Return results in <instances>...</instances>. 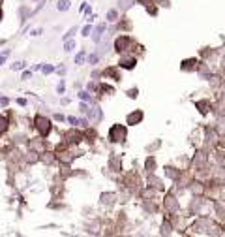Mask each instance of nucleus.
<instances>
[{
  "instance_id": "obj_1",
  "label": "nucleus",
  "mask_w": 225,
  "mask_h": 237,
  "mask_svg": "<svg viewBox=\"0 0 225 237\" xmlns=\"http://www.w3.org/2000/svg\"><path fill=\"white\" fill-rule=\"evenodd\" d=\"M124 137H126V128L124 126H120V124H115L111 130H109V139L111 141H124Z\"/></svg>"
},
{
  "instance_id": "obj_2",
  "label": "nucleus",
  "mask_w": 225,
  "mask_h": 237,
  "mask_svg": "<svg viewBox=\"0 0 225 237\" xmlns=\"http://www.w3.org/2000/svg\"><path fill=\"white\" fill-rule=\"evenodd\" d=\"M36 126H38V130H39L41 136H47L51 132V121L45 119V117H41V115L36 117Z\"/></svg>"
},
{
  "instance_id": "obj_3",
  "label": "nucleus",
  "mask_w": 225,
  "mask_h": 237,
  "mask_svg": "<svg viewBox=\"0 0 225 237\" xmlns=\"http://www.w3.org/2000/svg\"><path fill=\"white\" fill-rule=\"evenodd\" d=\"M131 43V40L128 38V36H120L118 40H116V43H115V49L118 51V53H122V51H126L128 49V45Z\"/></svg>"
},
{
  "instance_id": "obj_4",
  "label": "nucleus",
  "mask_w": 225,
  "mask_h": 237,
  "mask_svg": "<svg viewBox=\"0 0 225 237\" xmlns=\"http://www.w3.org/2000/svg\"><path fill=\"white\" fill-rule=\"evenodd\" d=\"M141 121H143V111H135V113L128 115V124H137Z\"/></svg>"
},
{
  "instance_id": "obj_5",
  "label": "nucleus",
  "mask_w": 225,
  "mask_h": 237,
  "mask_svg": "<svg viewBox=\"0 0 225 237\" xmlns=\"http://www.w3.org/2000/svg\"><path fill=\"white\" fill-rule=\"evenodd\" d=\"M120 68H126V70L135 68V58H122L120 60Z\"/></svg>"
},
{
  "instance_id": "obj_6",
  "label": "nucleus",
  "mask_w": 225,
  "mask_h": 237,
  "mask_svg": "<svg viewBox=\"0 0 225 237\" xmlns=\"http://www.w3.org/2000/svg\"><path fill=\"white\" fill-rule=\"evenodd\" d=\"M103 30H105V24H100V26L96 28V32H94V36H92V38H94V41H100V38H101V32H103Z\"/></svg>"
},
{
  "instance_id": "obj_7",
  "label": "nucleus",
  "mask_w": 225,
  "mask_h": 237,
  "mask_svg": "<svg viewBox=\"0 0 225 237\" xmlns=\"http://www.w3.org/2000/svg\"><path fill=\"white\" fill-rule=\"evenodd\" d=\"M60 11H66L69 8V0H58V6H56Z\"/></svg>"
},
{
  "instance_id": "obj_8",
  "label": "nucleus",
  "mask_w": 225,
  "mask_h": 237,
  "mask_svg": "<svg viewBox=\"0 0 225 237\" xmlns=\"http://www.w3.org/2000/svg\"><path fill=\"white\" fill-rule=\"evenodd\" d=\"M105 75H113L116 81H120V75L116 73V70H115V68H107V70H105Z\"/></svg>"
},
{
  "instance_id": "obj_9",
  "label": "nucleus",
  "mask_w": 225,
  "mask_h": 237,
  "mask_svg": "<svg viewBox=\"0 0 225 237\" xmlns=\"http://www.w3.org/2000/svg\"><path fill=\"white\" fill-rule=\"evenodd\" d=\"M197 107H199V111H201V113H207V111H208V109H207V107H208V104H207V102H197Z\"/></svg>"
},
{
  "instance_id": "obj_10",
  "label": "nucleus",
  "mask_w": 225,
  "mask_h": 237,
  "mask_svg": "<svg viewBox=\"0 0 225 237\" xmlns=\"http://www.w3.org/2000/svg\"><path fill=\"white\" fill-rule=\"evenodd\" d=\"M6 128H8V119L0 117V132H6Z\"/></svg>"
},
{
  "instance_id": "obj_11",
  "label": "nucleus",
  "mask_w": 225,
  "mask_h": 237,
  "mask_svg": "<svg viewBox=\"0 0 225 237\" xmlns=\"http://www.w3.org/2000/svg\"><path fill=\"white\" fill-rule=\"evenodd\" d=\"M193 64H195L193 58H192V60H184V66H182V68H184V70H190V68H193Z\"/></svg>"
},
{
  "instance_id": "obj_12",
  "label": "nucleus",
  "mask_w": 225,
  "mask_h": 237,
  "mask_svg": "<svg viewBox=\"0 0 225 237\" xmlns=\"http://www.w3.org/2000/svg\"><path fill=\"white\" fill-rule=\"evenodd\" d=\"M75 49V41L71 40V41H66V49L64 51H73Z\"/></svg>"
},
{
  "instance_id": "obj_13",
  "label": "nucleus",
  "mask_w": 225,
  "mask_h": 237,
  "mask_svg": "<svg viewBox=\"0 0 225 237\" xmlns=\"http://www.w3.org/2000/svg\"><path fill=\"white\" fill-rule=\"evenodd\" d=\"M84 60V53L81 51V53H77V57H75V64H81Z\"/></svg>"
},
{
  "instance_id": "obj_14",
  "label": "nucleus",
  "mask_w": 225,
  "mask_h": 237,
  "mask_svg": "<svg viewBox=\"0 0 225 237\" xmlns=\"http://www.w3.org/2000/svg\"><path fill=\"white\" fill-rule=\"evenodd\" d=\"M107 19H109V21H116V11H115V9H111V11L107 13Z\"/></svg>"
},
{
  "instance_id": "obj_15",
  "label": "nucleus",
  "mask_w": 225,
  "mask_h": 237,
  "mask_svg": "<svg viewBox=\"0 0 225 237\" xmlns=\"http://www.w3.org/2000/svg\"><path fill=\"white\" fill-rule=\"evenodd\" d=\"M21 68H24V62H15L11 66V70H21Z\"/></svg>"
},
{
  "instance_id": "obj_16",
  "label": "nucleus",
  "mask_w": 225,
  "mask_h": 237,
  "mask_svg": "<svg viewBox=\"0 0 225 237\" xmlns=\"http://www.w3.org/2000/svg\"><path fill=\"white\" fill-rule=\"evenodd\" d=\"M79 98H81V100H84V102H86V100H90L88 92H79Z\"/></svg>"
},
{
  "instance_id": "obj_17",
  "label": "nucleus",
  "mask_w": 225,
  "mask_h": 237,
  "mask_svg": "<svg viewBox=\"0 0 225 237\" xmlns=\"http://www.w3.org/2000/svg\"><path fill=\"white\" fill-rule=\"evenodd\" d=\"M53 72V66H43V73H51Z\"/></svg>"
},
{
  "instance_id": "obj_18",
  "label": "nucleus",
  "mask_w": 225,
  "mask_h": 237,
  "mask_svg": "<svg viewBox=\"0 0 225 237\" xmlns=\"http://www.w3.org/2000/svg\"><path fill=\"white\" fill-rule=\"evenodd\" d=\"M88 34H90V26H84L83 28V36H88Z\"/></svg>"
},
{
  "instance_id": "obj_19",
  "label": "nucleus",
  "mask_w": 225,
  "mask_h": 237,
  "mask_svg": "<svg viewBox=\"0 0 225 237\" xmlns=\"http://www.w3.org/2000/svg\"><path fill=\"white\" fill-rule=\"evenodd\" d=\"M128 94H130V98H135V96H137V89H133V90H130Z\"/></svg>"
},
{
  "instance_id": "obj_20",
  "label": "nucleus",
  "mask_w": 225,
  "mask_h": 237,
  "mask_svg": "<svg viewBox=\"0 0 225 237\" xmlns=\"http://www.w3.org/2000/svg\"><path fill=\"white\" fill-rule=\"evenodd\" d=\"M0 104H2V105H6V104H8V98H0Z\"/></svg>"
},
{
  "instance_id": "obj_21",
  "label": "nucleus",
  "mask_w": 225,
  "mask_h": 237,
  "mask_svg": "<svg viewBox=\"0 0 225 237\" xmlns=\"http://www.w3.org/2000/svg\"><path fill=\"white\" fill-rule=\"evenodd\" d=\"M4 60H6V55H2V57H0V64H4Z\"/></svg>"
},
{
  "instance_id": "obj_22",
  "label": "nucleus",
  "mask_w": 225,
  "mask_h": 237,
  "mask_svg": "<svg viewBox=\"0 0 225 237\" xmlns=\"http://www.w3.org/2000/svg\"><path fill=\"white\" fill-rule=\"evenodd\" d=\"M139 2H141V4H145V2H148V0H139Z\"/></svg>"
},
{
  "instance_id": "obj_23",
  "label": "nucleus",
  "mask_w": 225,
  "mask_h": 237,
  "mask_svg": "<svg viewBox=\"0 0 225 237\" xmlns=\"http://www.w3.org/2000/svg\"><path fill=\"white\" fill-rule=\"evenodd\" d=\"M0 19H2V9H0Z\"/></svg>"
}]
</instances>
